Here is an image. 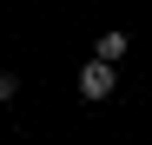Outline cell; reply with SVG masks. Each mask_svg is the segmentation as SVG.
Returning a JSON list of instances; mask_svg holds the SVG:
<instances>
[{
    "label": "cell",
    "instance_id": "1",
    "mask_svg": "<svg viewBox=\"0 0 152 145\" xmlns=\"http://www.w3.org/2000/svg\"><path fill=\"white\" fill-rule=\"evenodd\" d=\"M73 86H80V99H93V106H99V99H113V86H119V79H113V66H106V59H86Z\"/></svg>",
    "mask_w": 152,
    "mask_h": 145
},
{
    "label": "cell",
    "instance_id": "2",
    "mask_svg": "<svg viewBox=\"0 0 152 145\" xmlns=\"http://www.w3.org/2000/svg\"><path fill=\"white\" fill-rule=\"evenodd\" d=\"M126 46H132L126 33H99V53H93V59H106V66H119V59H126Z\"/></svg>",
    "mask_w": 152,
    "mask_h": 145
},
{
    "label": "cell",
    "instance_id": "3",
    "mask_svg": "<svg viewBox=\"0 0 152 145\" xmlns=\"http://www.w3.org/2000/svg\"><path fill=\"white\" fill-rule=\"evenodd\" d=\"M13 92H20V79H13V72H0V106H7Z\"/></svg>",
    "mask_w": 152,
    "mask_h": 145
}]
</instances>
